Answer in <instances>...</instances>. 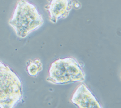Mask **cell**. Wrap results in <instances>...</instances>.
Returning <instances> with one entry per match:
<instances>
[{"instance_id": "1", "label": "cell", "mask_w": 121, "mask_h": 108, "mask_svg": "<svg viewBox=\"0 0 121 108\" xmlns=\"http://www.w3.org/2000/svg\"><path fill=\"white\" fill-rule=\"evenodd\" d=\"M44 19L34 4L27 0H18L9 21L17 36L25 38L44 24Z\"/></svg>"}, {"instance_id": "5", "label": "cell", "mask_w": 121, "mask_h": 108, "mask_svg": "<svg viewBox=\"0 0 121 108\" xmlns=\"http://www.w3.org/2000/svg\"><path fill=\"white\" fill-rule=\"evenodd\" d=\"M71 101L79 108H102L92 92L84 83L79 85L74 90Z\"/></svg>"}, {"instance_id": "6", "label": "cell", "mask_w": 121, "mask_h": 108, "mask_svg": "<svg viewBox=\"0 0 121 108\" xmlns=\"http://www.w3.org/2000/svg\"><path fill=\"white\" fill-rule=\"evenodd\" d=\"M43 69V66L39 59L35 61H30V63L27 66V71L30 75L35 76L38 73Z\"/></svg>"}, {"instance_id": "2", "label": "cell", "mask_w": 121, "mask_h": 108, "mask_svg": "<svg viewBox=\"0 0 121 108\" xmlns=\"http://www.w3.org/2000/svg\"><path fill=\"white\" fill-rule=\"evenodd\" d=\"M85 74L81 64L73 57L59 58L50 67L47 82L54 85H67L74 82H84Z\"/></svg>"}, {"instance_id": "3", "label": "cell", "mask_w": 121, "mask_h": 108, "mask_svg": "<svg viewBox=\"0 0 121 108\" xmlns=\"http://www.w3.org/2000/svg\"><path fill=\"white\" fill-rule=\"evenodd\" d=\"M22 82L19 76L0 61V108H13L22 98Z\"/></svg>"}, {"instance_id": "4", "label": "cell", "mask_w": 121, "mask_h": 108, "mask_svg": "<svg viewBox=\"0 0 121 108\" xmlns=\"http://www.w3.org/2000/svg\"><path fill=\"white\" fill-rule=\"evenodd\" d=\"M73 7L72 0H47L44 8L49 14L50 21L55 24L59 19L66 18Z\"/></svg>"}]
</instances>
